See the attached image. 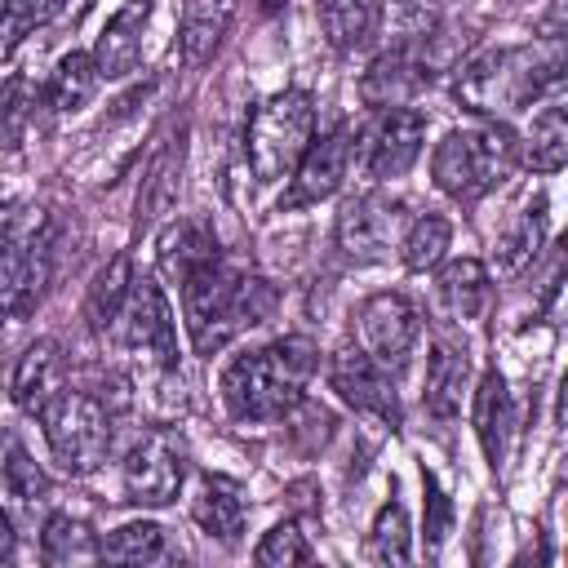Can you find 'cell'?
<instances>
[{
    "mask_svg": "<svg viewBox=\"0 0 568 568\" xmlns=\"http://www.w3.org/2000/svg\"><path fill=\"white\" fill-rule=\"evenodd\" d=\"M564 71V40L546 36L532 44H506V49H488L479 58H470L457 71V102L475 115L488 120H506L510 111L528 106L546 84H555Z\"/></svg>",
    "mask_w": 568,
    "mask_h": 568,
    "instance_id": "cell-1",
    "label": "cell"
},
{
    "mask_svg": "<svg viewBox=\"0 0 568 568\" xmlns=\"http://www.w3.org/2000/svg\"><path fill=\"white\" fill-rule=\"evenodd\" d=\"M271 306H275L271 284L226 266L222 257L182 275V311H186V328H191V342L200 355L217 351L240 328L262 324L271 315Z\"/></svg>",
    "mask_w": 568,
    "mask_h": 568,
    "instance_id": "cell-2",
    "label": "cell"
},
{
    "mask_svg": "<svg viewBox=\"0 0 568 568\" xmlns=\"http://www.w3.org/2000/svg\"><path fill=\"white\" fill-rule=\"evenodd\" d=\"M315 368V346L306 337H284L275 346L235 355L222 368V399L240 422H275L297 408L302 386Z\"/></svg>",
    "mask_w": 568,
    "mask_h": 568,
    "instance_id": "cell-3",
    "label": "cell"
},
{
    "mask_svg": "<svg viewBox=\"0 0 568 568\" xmlns=\"http://www.w3.org/2000/svg\"><path fill=\"white\" fill-rule=\"evenodd\" d=\"M519 164V138L501 120H484L475 129H453L435 155H430V178L444 195L475 204L488 195L510 169Z\"/></svg>",
    "mask_w": 568,
    "mask_h": 568,
    "instance_id": "cell-4",
    "label": "cell"
},
{
    "mask_svg": "<svg viewBox=\"0 0 568 568\" xmlns=\"http://www.w3.org/2000/svg\"><path fill=\"white\" fill-rule=\"evenodd\" d=\"M315 133V102L302 89H284L266 98L244 129V155L257 182H280L297 169L302 151L311 146Z\"/></svg>",
    "mask_w": 568,
    "mask_h": 568,
    "instance_id": "cell-5",
    "label": "cell"
},
{
    "mask_svg": "<svg viewBox=\"0 0 568 568\" xmlns=\"http://www.w3.org/2000/svg\"><path fill=\"white\" fill-rule=\"evenodd\" d=\"M49 448L67 475H89L111 453V413L89 390H58L40 408Z\"/></svg>",
    "mask_w": 568,
    "mask_h": 568,
    "instance_id": "cell-6",
    "label": "cell"
},
{
    "mask_svg": "<svg viewBox=\"0 0 568 568\" xmlns=\"http://www.w3.org/2000/svg\"><path fill=\"white\" fill-rule=\"evenodd\" d=\"M355 337L373 364H382L386 373H399L422 337V320L404 293H373L355 311Z\"/></svg>",
    "mask_w": 568,
    "mask_h": 568,
    "instance_id": "cell-7",
    "label": "cell"
},
{
    "mask_svg": "<svg viewBox=\"0 0 568 568\" xmlns=\"http://www.w3.org/2000/svg\"><path fill=\"white\" fill-rule=\"evenodd\" d=\"M186 479V448L173 430L151 426L124 462V501L133 506H169Z\"/></svg>",
    "mask_w": 568,
    "mask_h": 568,
    "instance_id": "cell-8",
    "label": "cell"
},
{
    "mask_svg": "<svg viewBox=\"0 0 568 568\" xmlns=\"http://www.w3.org/2000/svg\"><path fill=\"white\" fill-rule=\"evenodd\" d=\"M426 31H417V36H408V40H399V44H390L386 53H377L373 58V67L364 71V80H359V98L368 102V106H377V111H386V106H404L408 98H417L426 84H430V58H426Z\"/></svg>",
    "mask_w": 568,
    "mask_h": 568,
    "instance_id": "cell-9",
    "label": "cell"
},
{
    "mask_svg": "<svg viewBox=\"0 0 568 568\" xmlns=\"http://www.w3.org/2000/svg\"><path fill=\"white\" fill-rule=\"evenodd\" d=\"M120 333H124V342L138 351V355H146L151 364H160V368H173L178 364V328H173V311H169V302H164V293H160V284L155 280H133L129 284V297H124V306H120Z\"/></svg>",
    "mask_w": 568,
    "mask_h": 568,
    "instance_id": "cell-10",
    "label": "cell"
},
{
    "mask_svg": "<svg viewBox=\"0 0 568 568\" xmlns=\"http://www.w3.org/2000/svg\"><path fill=\"white\" fill-rule=\"evenodd\" d=\"M426 138V115L413 106H386L377 115V124L368 129L364 146H359V169L368 182H390L399 173L413 169L417 151Z\"/></svg>",
    "mask_w": 568,
    "mask_h": 568,
    "instance_id": "cell-11",
    "label": "cell"
},
{
    "mask_svg": "<svg viewBox=\"0 0 568 568\" xmlns=\"http://www.w3.org/2000/svg\"><path fill=\"white\" fill-rule=\"evenodd\" d=\"M328 382L333 390L355 408L368 413L377 422H386L390 430L399 426V395H395V373H386L382 364H373L359 346H342L328 364Z\"/></svg>",
    "mask_w": 568,
    "mask_h": 568,
    "instance_id": "cell-12",
    "label": "cell"
},
{
    "mask_svg": "<svg viewBox=\"0 0 568 568\" xmlns=\"http://www.w3.org/2000/svg\"><path fill=\"white\" fill-rule=\"evenodd\" d=\"M351 155H355V138H351V124H337L328 138H320L315 146L302 151L297 169H293V186L288 195L280 200V209H302V204H320L328 200L346 169H351Z\"/></svg>",
    "mask_w": 568,
    "mask_h": 568,
    "instance_id": "cell-13",
    "label": "cell"
},
{
    "mask_svg": "<svg viewBox=\"0 0 568 568\" xmlns=\"http://www.w3.org/2000/svg\"><path fill=\"white\" fill-rule=\"evenodd\" d=\"M399 222H404V209L390 195L368 191L359 200H346L337 213V248L355 262H377L390 248Z\"/></svg>",
    "mask_w": 568,
    "mask_h": 568,
    "instance_id": "cell-14",
    "label": "cell"
},
{
    "mask_svg": "<svg viewBox=\"0 0 568 568\" xmlns=\"http://www.w3.org/2000/svg\"><path fill=\"white\" fill-rule=\"evenodd\" d=\"M44 501H49V475L40 470V462H31V453L22 448V439L13 430H0V506H4V515L31 519Z\"/></svg>",
    "mask_w": 568,
    "mask_h": 568,
    "instance_id": "cell-15",
    "label": "cell"
},
{
    "mask_svg": "<svg viewBox=\"0 0 568 568\" xmlns=\"http://www.w3.org/2000/svg\"><path fill=\"white\" fill-rule=\"evenodd\" d=\"M142 27H146V0L124 4V9L102 27V36H98V44H93V67H98V75L120 80V75H129V71L138 67V58H142Z\"/></svg>",
    "mask_w": 568,
    "mask_h": 568,
    "instance_id": "cell-16",
    "label": "cell"
},
{
    "mask_svg": "<svg viewBox=\"0 0 568 568\" xmlns=\"http://www.w3.org/2000/svg\"><path fill=\"white\" fill-rule=\"evenodd\" d=\"M475 430H479V444H484L488 462L501 466L506 462V448H510V430H515V408H510L506 377L497 368H488L479 377V390H475Z\"/></svg>",
    "mask_w": 568,
    "mask_h": 568,
    "instance_id": "cell-17",
    "label": "cell"
},
{
    "mask_svg": "<svg viewBox=\"0 0 568 568\" xmlns=\"http://www.w3.org/2000/svg\"><path fill=\"white\" fill-rule=\"evenodd\" d=\"M58 390H62V351H58V342L27 346V355L13 368V399H18V408H27V413L40 417V408Z\"/></svg>",
    "mask_w": 568,
    "mask_h": 568,
    "instance_id": "cell-18",
    "label": "cell"
},
{
    "mask_svg": "<svg viewBox=\"0 0 568 568\" xmlns=\"http://www.w3.org/2000/svg\"><path fill=\"white\" fill-rule=\"evenodd\" d=\"M462 390H466V351L435 342L430 359H426V382H422V404L430 417L448 422L462 408Z\"/></svg>",
    "mask_w": 568,
    "mask_h": 568,
    "instance_id": "cell-19",
    "label": "cell"
},
{
    "mask_svg": "<svg viewBox=\"0 0 568 568\" xmlns=\"http://www.w3.org/2000/svg\"><path fill=\"white\" fill-rule=\"evenodd\" d=\"M231 13H235V0H186L182 31H178V44H182V62L186 67H200L217 49V40L231 27Z\"/></svg>",
    "mask_w": 568,
    "mask_h": 568,
    "instance_id": "cell-20",
    "label": "cell"
},
{
    "mask_svg": "<svg viewBox=\"0 0 568 568\" xmlns=\"http://www.w3.org/2000/svg\"><path fill=\"white\" fill-rule=\"evenodd\" d=\"M191 515H195V524H200L209 537L235 541L240 528H244V497H240V488H235L231 479L209 475L204 488H200V497H195V506H191Z\"/></svg>",
    "mask_w": 568,
    "mask_h": 568,
    "instance_id": "cell-21",
    "label": "cell"
},
{
    "mask_svg": "<svg viewBox=\"0 0 568 568\" xmlns=\"http://www.w3.org/2000/svg\"><path fill=\"white\" fill-rule=\"evenodd\" d=\"M568 160V124H564V106H541V115L532 120L528 138L519 142V164H528L532 173H559Z\"/></svg>",
    "mask_w": 568,
    "mask_h": 568,
    "instance_id": "cell-22",
    "label": "cell"
},
{
    "mask_svg": "<svg viewBox=\"0 0 568 568\" xmlns=\"http://www.w3.org/2000/svg\"><path fill=\"white\" fill-rule=\"evenodd\" d=\"M178 173H182V138H169V146L151 160L142 191H138V222H155L178 200Z\"/></svg>",
    "mask_w": 568,
    "mask_h": 568,
    "instance_id": "cell-23",
    "label": "cell"
},
{
    "mask_svg": "<svg viewBox=\"0 0 568 568\" xmlns=\"http://www.w3.org/2000/svg\"><path fill=\"white\" fill-rule=\"evenodd\" d=\"M217 257V240H213V231L204 226V222H178V226H169L164 231V240H160V262H164V271L169 275H191L195 266H204V262H213Z\"/></svg>",
    "mask_w": 568,
    "mask_h": 568,
    "instance_id": "cell-24",
    "label": "cell"
},
{
    "mask_svg": "<svg viewBox=\"0 0 568 568\" xmlns=\"http://www.w3.org/2000/svg\"><path fill=\"white\" fill-rule=\"evenodd\" d=\"M439 302L457 315V320H470V315H479L484 311V302H488V271L475 262V257H462V262H448L444 271H439Z\"/></svg>",
    "mask_w": 568,
    "mask_h": 568,
    "instance_id": "cell-25",
    "label": "cell"
},
{
    "mask_svg": "<svg viewBox=\"0 0 568 568\" xmlns=\"http://www.w3.org/2000/svg\"><path fill=\"white\" fill-rule=\"evenodd\" d=\"M541 235H546V200L537 195V200L506 226V235L497 240V271H501V275H515L524 262H532L537 248H541Z\"/></svg>",
    "mask_w": 568,
    "mask_h": 568,
    "instance_id": "cell-26",
    "label": "cell"
},
{
    "mask_svg": "<svg viewBox=\"0 0 568 568\" xmlns=\"http://www.w3.org/2000/svg\"><path fill=\"white\" fill-rule=\"evenodd\" d=\"M40 559L44 564H84V559H98V541L84 519L49 515L44 532H40Z\"/></svg>",
    "mask_w": 568,
    "mask_h": 568,
    "instance_id": "cell-27",
    "label": "cell"
},
{
    "mask_svg": "<svg viewBox=\"0 0 568 568\" xmlns=\"http://www.w3.org/2000/svg\"><path fill=\"white\" fill-rule=\"evenodd\" d=\"M98 89V67H93V53H67L44 89L49 106L53 111H80Z\"/></svg>",
    "mask_w": 568,
    "mask_h": 568,
    "instance_id": "cell-28",
    "label": "cell"
},
{
    "mask_svg": "<svg viewBox=\"0 0 568 568\" xmlns=\"http://www.w3.org/2000/svg\"><path fill=\"white\" fill-rule=\"evenodd\" d=\"M129 284H133V266H129L124 253L111 257V262L98 271L93 288H89V302H84V315H89L93 328L115 324V315H120V306H124V297H129Z\"/></svg>",
    "mask_w": 568,
    "mask_h": 568,
    "instance_id": "cell-29",
    "label": "cell"
},
{
    "mask_svg": "<svg viewBox=\"0 0 568 568\" xmlns=\"http://www.w3.org/2000/svg\"><path fill=\"white\" fill-rule=\"evenodd\" d=\"M320 22L333 49H355L373 31V0H320Z\"/></svg>",
    "mask_w": 568,
    "mask_h": 568,
    "instance_id": "cell-30",
    "label": "cell"
},
{
    "mask_svg": "<svg viewBox=\"0 0 568 568\" xmlns=\"http://www.w3.org/2000/svg\"><path fill=\"white\" fill-rule=\"evenodd\" d=\"M448 240H453V226H448V217H439V213H426V217H417V222L404 231L399 257H404V266H408V271H430V266H439V257H444Z\"/></svg>",
    "mask_w": 568,
    "mask_h": 568,
    "instance_id": "cell-31",
    "label": "cell"
},
{
    "mask_svg": "<svg viewBox=\"0 0 568 568\" xmlns=\"http://www.w3.org/2000/svg\"><path fill=\"white\" fill-rule=\"evenodd\" d=\"M36 98H40V89H36L27 75H9V80L0 84V146H4V151L22 146L27 124H31V115H36Z\"/></svg>",
    "mask_w": 568,
    "mask_h": 568,
    "instance_id": "cell-32",
    "label": "cell"
},
{
    "mask_svg": "<svg viewBox=\"0 0 568 568\" xmlns=\"http://www.w3.org/2000/svg\"><path fill=\"white\" fill-rule=\"evenodd\" d=\"M164 555V532L155 524H124L98 541V559L115 564H155Z\"/></svg>",
    "mask_w": 568,
    "mask_h": 568,
    "instance_id": "cell-33",
    "label": "cell"
},
{
    "mask_svg": "<svg viewBox=\"0 0 568 568\" xmlns=\"http://www.w3.org/2000/svg\"><path fill=\"white\" fill-rule=\"evenodd\" d=\"M368 559L377 564H404L408 559V515L404 506L386 501L373 519V532H368Z\"/></svg>",
    "mask_w": 568,
    "mask_h": 568,
    "instance_id": "cell-34",
    "label": "cell"
},
{
    "mask_svg": "<svg viewBox=\"0 0 568 568\" xmlns=\"http://www.w3.org/2000/svg\"><path fill=\"white\" fill-rule=\"evenodd\" d=\"M253 559H257L262 568L306 564V559H311V546H306V537H302V528H297V524H275V528L262 537V546L253 550Z\"/></svg>",
    "mask_w": 568,
    "mask_h": 568,
    "instance_id": "cell-35",
    "label": "cell"
},
{
    "mask_svg": "<svg viewBox=\"0 0 568 568\" xmlns=\"http://www.w3.org/2000/svg\"><path fill=\"white\" fill-rule=\"evenodd\" d=\"M62 9H67V0H9V13H4V40H9V44L27 40L36 27H49Z\"/></svg>",
    "mask_w": 568,
    "mask_h": 568,
    "instance_id": "cell-36",
    "label": "cell"
},
{
    "mask_svg": "<svg viewBox=\"0 0 568 568\" xmlns=\"http://www.w3.org/2000/svg\"><path fill=\"white\" fill-rule=\"evenodd\" d=\"M448 524H453V506H448V497L439 493L435 475H426V550H430V555H435L439 541L448 537Z\"/></svg>",
    "mask_w": 568,
    "mask_h": 568,
    "instance_id": "cell-37",
    "label": "cell"
},
{
    "mask_svg": "<svg viewBox=\"0 0 568 568\" xmlns=\"http://www.w3.org/2000/svg\"><path fill=\"white\" fill-rule=\"evenodd\" d=\"M44 222V213L36 209V204H22V200H13V204H0V253L18 240V235H27V231H36Z\"/></svg>",
    "mask_w": 568,
    "mask_h": 568,
    "instance_id": "cell-38",
    "label": "cell"
},
{
    "mask_svg": "<svg viewBox=\"0 0 568 568\" xmlns=\"http://www.w3.org/2000/svg\"><path fill=\"white\" fill-rule=\"evenodd\" d=\"M9 555H13V528H9V515L0 506V559H9Z\"/></svg>",
    "mask_w": 568,
    "mask_h": 568,
    "instance_id": "cell-39",
    "label": "cell"
},
{
    "mask_svg": "<svg viewBox=\"0 0 568 568\" xmlns=\"http://www.w3.org/2000/svg\"><path fill=\"white\" fill-rule=\"evenodd\" d=\"M288 0H262V13H275V9H284Z\"/></svg>",
    "mask_w": 568,
    "mask_h": 568,
    "instance_id": "cell-40",
    "label": "cell"
},
{
    "mask_svg": "<svg viewBox=\"0 0 568 568\" xmlns=\"http://www.w3.org/2000/svg\"><path fill=\"white\" fill-rule=\"evenodd\" d=\"M4 13H9V0H0V22H4Z\"/></svg>",
    "mask_w": 568,
    "mask_h": 568,
    "instance_id": "cell-41",
    "label": "cell"
}]
</instances>
